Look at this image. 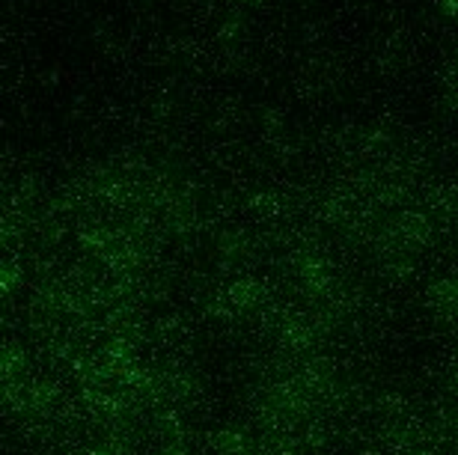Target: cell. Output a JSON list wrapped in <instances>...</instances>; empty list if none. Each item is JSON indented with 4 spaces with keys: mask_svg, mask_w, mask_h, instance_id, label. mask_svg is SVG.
<instances>
[{
    "mask_svg": "<svg viewBox=\"0 0 458 455\" xmlns=\"http://www.w3.org/2000/svg\"><path fill=\"white\" fill-rule=\"evenodd\" d=\"M214 447L221 449V452L235 455V452L244 449V434L241 431H217L214 434Z\"/></svg>",
    "mask_w": 458,
    "mask_h": 455,
    "instance_id": "obj_1",
    "label": "cell"
}]
</instances>
